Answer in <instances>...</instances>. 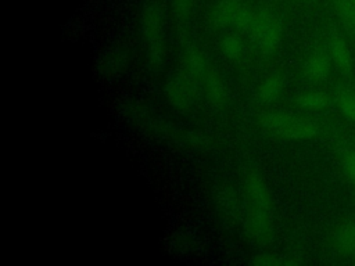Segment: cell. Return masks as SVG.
I'll list each match as a JSON object with an SVG mask.
<instances>
[{
    "instance_id": "obj_18",
    "label": "cell",
    "mask_w": 355,
    "mask_h": 266,
    "mask_svg": "<svg viewBox=\"0 0 355 266\" xmlns=\"http://www.w3.org/2000/svg\"><path fill=\"white\" fill-rule=\"evenodd\" d=\"M220 50L229 60H237L244 53V46L237 36H225L220 42Z\"/></svg>"
},
{
    "instance_id": "obj_12",
    "label": "cell",
    "mask_w": 355,
    "mask_h": 266,
    "mask_svg": "<svg viewBox=\"0 0 355 266\" xmlns=\"http://www.w3.org/2000/svg\"><path fill=\"white\" fill-rule=\"evenodd\" d=\"M128 65V53L122 47H112L103 54L98 62V72L105 78H114L123 72Z\"/></svg>"
},
{
    "instance_id": "obj_10",
    "label": "cell",
    "mask_w": 355,
    "mask_h": 266,
    "mask_svg": "<svg viewBox=\"0 0 355 266\" xmlns=\"http://www.w3.org/2000/svg\"><path fill=\"white\" fill-rule=\"evenodd\" d=\"M327 53L333 65L344 75L352 71V55L345 39L338 33H331L327 39Z\"/></svg>"
},
{
    "instance_id": "obj_11",
    "label": "cell",
    "mask_w": 355,
    "mask_h": 266,
    "mask_svg": "<svg viewBox=\"0 0 355 266\" xmlns=\"http://www.w3.org/2000/svg\"><path fill=\"white\" fill-rule=\"evenodd\" d=\"M182 58H183L184 72H187L196 80V83L200 80V78L204 75L207 68L211 65L205 53L197 44H193V43L183 44Z\"/></svg>"
},
{
    "instance_id": "obj_13",
    "label": "cell",
    "mask_w": 355,
    "mask_h": 266,
    "mask_svg": "<svg viewBox=\"0 0 355 266\" xmlns=\"http://www.w3.org/2000/svg\"><path fill=\"white\" fill-rule=\"evenodd\" d=\"M334 245L344 256H355V222H345L334 233Z\"/></svg>"
},
{
    "instance_id": "obj_8",
    "label": "cell",
    "mask_w": 355,
    "mask_h": 266,
    "mask_svg": "<svg viewBox=\"0 0 355 266\" xmlns=\"http://www.w3.org/2000/svg\"><path fill=\"white\" fill-rule=\"evenodd\" d=\"M198 86H201L202 91L205 93L208 101L216 107H220L225 104L227 97V89L225 85V80L222 75L218 72V69L211 64L204 75L197 82Z\"/></svg>"
},
{
    "instance_id": "obj_1",
    "label": "cell",
    "mask_w": 355,
    "mask_h": 266,
    "mask_svg": "<svg viewBox=\"0 0 355 266\" xmlns=\"http://www.w3.org/2000/svg\"><path fill=\"white\" fill-rule=\"evenodd\" d=\"M244 193L247 234L258 244H268L273 237L272 195L268 183L258 170H250L245 175Z\"/></svg>"
},
{
    "instance_id": "obj_6",
    "label": "cell",
    "mask_w": 355,
    "mask_h": 266,
    "mask_svg": "<svg viewBox=\"0 0 355 266\" xmlns=\"http://www.w3.org/2000/svg\"><path fill=\"white\" fill-rule=\"evenodd\" d=\"M197 83L187 73H178L172 76L165 85V96L168 103L178 111L186 112L193 108L197 94Z\"/></svg>"
},
{
    "instance_id": "obj_3",
    "label": "cell",
    "mask_w": 355,
    "mask_h": 266,
    "mask_svg": "<svg viewBox=\"0 0 355 266\" xmlns=\"http://www.w3.org/2000/svg\"><path fill=\"white\" fill-rule=\"evenodd\" d=\"M259 125L287 140H311L319 134V125L313 119L288 112H265L259 116Z\"/></svg>"
},
{
    "instance_id": "obj_19",
    "label": "cell",
    "mask_w": 355,
    "mask_h": 266,
    "mask_svg": "<svg viewBox=\"0 0 355 266\" xmlns=\"http://www.w3.org/2000/svg\"><path fill=\"white\" fill-rule=\"evenodd\" d=\"M218 202L220 205V208L223 209V212H226L227 215L236 218L240 215V204L234 195V193L229 191V190H222L218 195Z\"/></svg>"
},
{
    "instance_id": "obj_17",
    "label": "cell",
    "mask_w": 355,
    "mask_h": 266,
    "mask_svg": "<svg viewBox=\"0 0 355 266\" xmlns=\"http://www.w3.org/2000/svg\"><path fill=\"white\" fill-rule=\"evenodd\" d=\"M334 103L340 114L349 122L355 123V90L349 87H337Z\"/></svg>"
},
{
    "instance_id": "obj_15",
    "label": "cell",
    "mask_w": 355,
    "mask_h": 266,
    "mask_svg": "<svg viewBox=\"0 0 355 266\" xmlns=\"http://www.w3.org/2000/svg\"><path fill=\"white\" fill-rule=\"evenodd\" d=\"M333 10L344 30L355 39V3L349 0H331Z\"/></svg>"
},
{
    "instance_id": "obj_14",
    "label": "cell",
    "mask_w": 355,
    "mask_h": 266,
    "mask_svg": "<svg viewBox=\"0 0 355 266\" xmlns=\"http://www.w3.org/2000/svg\"><path fill=\"white\" fill-rule=\"evenodd\" d=\"M283 78L279 73H270L265 76L257 89V98L261 104H269L275 101L283 90Z\"/></svg>"
},
{
    "instance_id": "obj_5",
    "label": "cell",
    "mask_w": 355,
    "mask_h": 266,
    "mask_svg": "<svg viewBox=\"0 0 355 266\" xmlns=\"http://www.w3.org/2000/svg\"><path fill=\"white\" fill-rule=\"evenodd\" d=\"M244 30L248 32L251 40L263 53H273L282 43V25L279 19L266 10L251 11Z\"/></svg>"
},
{
    "instance_id": "obj_4",
    "label": "cell",
    "mask_w": 355,
    "mask_h": 266,
    "mask_svg": "<svg viewBox=\"0 0 355 266\" xmlns=\"http://www.w3.org/2000/svg\"><path fill=\"white\" fill-rule=\"evenodd\" d=\"M140 29L147 60L154 69H159L164 62L165 46L162 12L157 3H150L144 7L140 19Z\"/></svg>"
},
{
    "instance_id": "obj_9",
    "label": "cell",
    "mask_w": 355,
    "mask_h": 266,
    "mask_svg": "<svg viewBox=\"0 0 355 266\" xmlns=\"http://www.w3.org/2000/svg\"><path fill=\"white\" fill-rule=\"evenodd\" d=\"M333 62L330 60V55L327 50H315L312 51L305 62H304V75L309 82L319 83L327 79L330 71H331Z\"/></svg>"
},
{
    "instance_id": "obj_7",
    "label": "cell",
    "mask_w": 355,
    "mask_h": 266,
    "mask_svg": "<svg viewBox=\"0 0 355 266\" xmlns=\"http://www.w3.org/2000/svg\"><path fill=\"white\" fill-rule=\"evenodd\" d=\"M211 14L214 24L219 28L244 29L251 10L240 0H219Z\"/></svg>"
},
{
    "instance_id": "obj_21",
    "label": "cell",
    "mask_w": 355,
    "mask_h": 266,
    "mask_svg": "<svg viewBox=\"0 0 355 266\" xmlns=\"http://www.w3.org/2000/svg\"><path fill=\"white\" fill-rule=\"evenodd\" d=\"M341 169L345 179L355 187V150L348 148L341 154Z\"/></svg>"
},
{
    "instance_id": "obj_22",
    "label": "cell",
    "mask_w": 355,
    "mask_h": 266,
    "mask_svg": "<svg viewBox=\"0 0 355 266\" xmlns=\"http://www.w3.org/2000/svg\"><path fill=\"white\" fill-rule=\"evenodd\" d=\"M252 265L258 266H284V265H294L297 263L293 259L276 256V255H258L250 260Z\"/></svg>"
},
{
    "instance_id": "obj_20",
    "label": "cell",
    "mask_w": 355,
    "mask_h": 266,
    "mask_svg": "<svg viewBox=\"0 0 355 266\" xmlns=\"http://www.w3.org/2000/svg\"><path fill=\"white\" fill-rule=\"evenodd\" d=\"M196 0H171L172 11L179 22H187L193 14Z\"/></svg>"
},
{
    "instance_id": "obj_2",
    "label": "cell",
    "mask_w": 355,
    "mask_h": 266,
    "mask_svg": "<svg viewBox=\"0 0 355 266\" xmlns=\"http://www.w3.org/2000/svg\"><path fill=\"white\" fill-rule=\"evenodd\" d=\"M123 112L139 126H141L146 130H150L153 133H157L159 136H164L165 139L189 148L196 150H204L208 148L211 144V140L198 132H190L184 130L179 126H175L172 122L158 116L157 114L148 112L146 108L137 104H128L123 107Z\"/></svg>"
},
{
    "instance_id": "obj_16",
    "label": "cell",
    "mask_w": 355,
    "mask_h": 266,
    "mask_svg": "<svg viewBox=\"0 0 355 266\" xmlns=\"http://www.w3.org/2000/svg\"><path fill=\"white\" fill-rule=\"evenodd\" d=\"M300 108L311 112H319L329 107L330 96L322 90H308L297 97Z\"/></svg>"
},
{
    "instance_id": "obj_23",
    "label": "cell",
    "mask_w": 355,
    "mask_h": 266,
    "mask_svg": "<svg viewBox=\"0 0 355 266\" xmlns=\"http://www.w3.org/2000/svg\"><path fill=\"white\" fill-rule=\"evenodd\" d=\"M349 1H352V3H355V0H349Z\"/></svg>"
}]
</instances>
